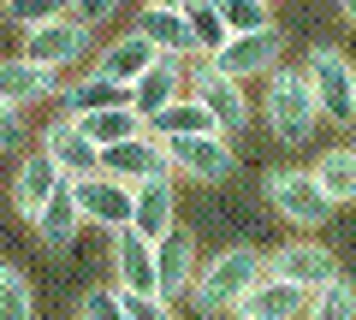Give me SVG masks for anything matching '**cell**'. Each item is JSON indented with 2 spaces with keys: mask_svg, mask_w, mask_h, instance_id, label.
Masks as SVG:
<instances>
[{
  "mask_svg": "<svg viewBox=\"0 0 356 320\" xmlns=\"http://www.w3.org/2000/svg\"><path fill=\"white\" fill-rule=\"evenodd\" d=\"M261 119H267V130H273V142H285V149H303V142L315 137L321 107H315V90H309L303 65H273V71H267Z\"/></svg>",
  "mask_w": 356,
  "mask_h": 320,
  "instance_id": "6da1fadb",
  "label": "cell"
},
{
  "mask_svg": "<svg viewBox=\"0 0 356 320\" xmlns=\"http://www.w3.org/2000/svg\"><path fill=\"white\" fill-rule=\"evenodd\" d=\"M267 273V255L261 249H250V244H232V249H220L208 267H196V285H191V303L202 308V314H232L238 308V296L250 291L255 279Z\"/></svg>",
  "mask_w": 356,
  "mask_h": 320,
  "instance_id": "7a4b0ae2",
  "label": "cell"
},
{
  "mask_svg": "<svg viewBox=\"0 0 356 320\" xmlns=\"http://www.w3.org/2000/svg\"><path fill=\"white\" fill-rule=\"evenodd\" d=\"M267 202H273V214H280L285 226H297V231H315V226L332 219V202H327V190L315 184L309 167H273L267 172Z\"/></svg>",
  "mask_w": 356,
  "mask_h": 320,
  "instance_id": "3957f363",
  "label": "cell"
},
{
  "mask_svg": "<svg viewBox=\"0 0 356 320\" xmlns=\"http://www.w3.org/2000/svg\"><path fill=\"white\" fill-rule=\"evenodd\" d=\"M184 83H191V95L214 113V125L226 130V137H243V125L255 119V107H250V95H243L238 77H226L214 60H191L184 65Z\"/></svg>",
  "mask_w": 356,
  "mask_h": 320,
  "instance_id": "277c9868",
  "label": "cell"
},
{
  "mask_svg": "<svg viewBox=\"0 0 356 320\" xmlns=\"http://www.w3.org/2000/svg\"><path fill=\"white\" fill-rule=\"evenodd\" d=\"M303 71H309V90H315L321 119H332V125H356V65H350V53L315 48Z\"/></svg>",
  "mask_w": 356,
  "mask_h": 320,
  "instance_id": "5b68a950",
  "label": "cell"
},
{
  "mask_svg": "<svg viewBox=\"0 0 356 320\" xmlns=\"http://www.w3.org/2000/svg\"><path fill=\"white\" fill-rule=\"evenodd\" d=\"M72 184V202L77 214H83V226L95 231H131V202H137V190L131 184H119L113 172H89V178H65Z\"/></svg>",
  "mask_w": 356,
  "mask_h": 320,
  "instance_id": "8992f818",
  "label": "cell"
},
{
  "mask_svg": "<svg viewBox=\"0 0 356 320\" xmlns=\"http://www.w3.org/2000/svg\"><path fill=\"white\" fill-rule=\"evenodd\" d=\"M102 172H113L119 184H154V178H178L172 172V149H166L161 137H149V130H137L131 142H113V149H102Z\"/></svg>",
  "mask_w": 356,
  "mask_h": 320,
  "instance_id": "52a82bcc",
  "label": "cell"
},
{
  "mask_svg": "<svg viewBox=\"0 0 356 320\" xmlns=\"http://www.w3.org/2000/svg\"><path fill=\"white\" fill-rule=\"evenodd\" d=\"M208 60H214L226 77H238V83L267 77L273 65L285 60V30L267 24V30H250V36H226V42H220V53H208Z\"/></svg>",
  "mask_w": 356,
  "mask_h": 320,
  "instance_id": "ba28073f",
  "label": "cell"
},
{
  "mask_svg": "<svg viewBox=\"0 0 356 320\" xmlns=\"http://www.w3.org/2000/svg\"><path fill=\"white\" fill-rule=\"evenodd\" d=\"M172 149V172L191 184H226L232 172H238V154H232V137H220V130H208V137H178L166 142Z\"/></svg>",
  "mask_w": 356,
  "mask_h": 320,
  "instance_id": "9c48e42d",
  "label": "cell"
},
{
  "mask_svg": "<svg viewBox=\"0 0 356 320\" xmlns=\"http://www.w3.org/2000/svg\"><path fill=\"white\" fill-rule=\"evenodd\" d=\"M267 273H273V279H291V285H303V291H321V285L344 279L339 255H332L327 244H315V237H297V244H285L280 255H267Z\"/></svg>",
  "mask_w": 356,
  "mask_h": 320,
  "instance_id": "30bf717a",
  "label": "cell"
},
{
  "mask_svg": "<svg viewBox=\"0 0 356 320\" xmlns=\"http://www.w3.org/2000/svg\"><path fill=\"white\" fill-rule=\"evenodd\" d=\"M89 53V24L83 18H54V24L42 30H24V60L30 65H48V71H60V65H77Z\"/></svg>",
  "mask_w": 356,
  "mask_h": 320,
  "instance_id": "8fae6325",
  "label": "cell"
},
{
  "mask_svg": "<svg viewBox=\"0 0 356 320\" xmlns=\"http://www.w3.org/2000/svg\"><path fill=\"white\" fill-rule=\"evenodd\" d=\"M191 285H196V237L184 226H172L154 244V296L178 303V296H191Z\"/></svg>",
  "mask_w": 356,
  "mask_h": 320,
  "instance_id": "7c38bea8",
  "label": "cell"
},
{
  "mask_svg": "<svg viewBox=\"0 0 356 320\" xmlns=\"http://www.w3.org/2000/svg\"><path fill=\"white\" fill-rule=\"evenodd\" d=\"M303 303H309L303 285L261 273V279L238 296V308H232V314H238V320H303Z\"/></svg>",
  "mask_w": 356,
  "mask_h": 320,
  "instance_id": "4fadbf2b",
  "label": "cell"
},
{
  "mask_svg": "<svg viewBox=\"0 0 356 320\" xmlns=\"http://www.w3.org/2000/svg\"><path fill=\"white\" fill-rule=\"evenodd\" d=\"M42 149H48V160L65 172V178H89V172H102V149L77 130V119H54L48 125V137H42Z\"/></svg>",
  "mask_w": 356,
  "mask_h": 320,
  "instance_id": "5bb4252c",
  "label": "cell"
},
{
  "mask_svg": "<svg viewBox=\"0 0 356 320\" xmlns=\"http://www.w3.org/2000/svg\"><path fill=\"white\" fill-rule=\"evenodd\" d=\"M137 36L149 42L154 53H166V60H202V53H196V36H191V24H184L178 6H143Z\"/></svg>",
  "mask_w": 356,
  "mask_h": 320,
  "instance_id": "9a60e30c",
  "label": "cell"
},
{
  "mask_svg": "<svg viewBox=\"0 0 356 320\" xmlns=\"http://www.w3.org/2000/svg\"><path fill=\"white\" fill-rule=\"evenodd\" d=\"M178 95H184V60H166V53H161V60L131 83V113L149 125V119L161 113L166 101H178Z\"/></svg>",
  "mask_w": 356,
  "mask_h": 320,
  "instance_id": "2e32d148",
  "label": "cell"
},
{
  "mask_svg": "<svg viewBox=\"0 0 356 320\" xmlns=\"http://www.w3.org/2000/svg\"><path fill=\"white\" fill-rule=\"evenodd\" d=\"M30 226H36V237L48 244V255H65V249L77 244V231H83V214H77V202H72V184H60V190L30 214Z\"/></svg>",
  "mask_w": 356,
  "mask_h": 320,
  "instance_id": "e0dca14e",
  "label": "cell"
},
{
  "mask_svg": "<svg viewBox=\"0 0 356 320\" xmlns=\"http://www.w3.org/2000/svg\"><path fill=\"white\" fill-rule=\"evenodd\" d=\"M178 226V196H172V178H154V184H137V202H131V231L161 244L166 231Z\"/></svg>",
  "mask_w": 356,
  "mask_h": 320,
  "instance_id": "ac0fdd59",
  "label": "cell"
},
{
  "mask_svg": "<svg viewBox=\"0 0 356 320\" xmlns=\"http://www.w3.org/2000/svg\"><path fill=\"white\" fill-rule=\"evenodd\" d=\"M113 279L125 296H154V244L137 231H119L113 237Z\"/></svg>",
  "mask_w": 356,
  "mask_h": 320,
  "instance_id": "d6986e66",
  "label": "cell"
},
{
  "mask_svg": "<svg viewBox=\"0 0 356 320\" xmlns=\"http://www.w3.org/2000/svg\"><path fill=\"white\" fill-rule=\"evenodd\" d=\"M60 184H65V172H60V167L48 160V149L24 154V160H18V172H13V208H18V214L30 219V214H36V208L48 202L54 190H60Z\"/></svg>",
  "mask_w": 356,
  "mask_h": 320,
  "instance_id": "ffe728a7",
  "label": "cell"
},
{
  "mask_svg": "<svg viewBox=\"0 0 356 320\" xmlns=\"http://www.w3.org/2000/svg\"><path fill=\"white\" fill-rule=\"evenodd\" d=\"M54 95V71L48 65H30L24 53H13V60H0V101L6 107H36V101H48Z\"/></svg>",
  "mask_w": 356,
  "mask_h": 320,
  "instance_id": "44dd1931",
  "label": "cell"
},
{
  "mask_svg": "<svg viewBox=\"0 0 356 320\" xmlns=\"http://www.w3.org/2000/svg\"><path fill=\"white\" fill-rule=\"evenodd\" d=\"M143 130L161 137V142H178V137H208V130H220V125H214V113H208L196 95H178V101H166ZM220 137H226V130H220Z\"/></svg>",
  "mask_w": 356,
  "mask_h": 320,
  "instance_id": "7402d4cb",
  "label": "cell"
},
{
  "mask_svg": "<svg viewBox=\"0 0 356 320\" xmlns=\"http://www.w3.org/2000/svg\"><path fill=\"white\" fill-rule=\"evenodd\" d=\"M154 60H161V53H154L149 42H143L137 30H131V36H119V42H107V48H102V60L89 65V71H102V77H113V83H125V90H131V83H137V77L149 71Z\"/></svg>",
  "mask_w": 356,
  "mask_h": 320,
  "instance_id": "603a6c76",
  "label": "cell"
},
{
  "mask_svg": "<svg viewBox=\"0 0 356 320\" xmlns=\"http://www.w3.org/2000/svg\"><path fill=\"white\" fill-rule=\"evenodd\" d=\"M60 107H65V119H83V113H102V107H131V90L102 71H89L72 90H60Z\"/></svg>",
  "mask_w": 356,
  "mask_h": 320,
  "instance_id": "cb8c5ba5",
  "label": "cell"
},
{
  "mask_svg": "<svg viewBox=\"0 0 356 320\" xmlns=\"http://www.w3.org/2000/svg\"><path fill=\"white\" fill-rule=\"evenodd\" d=\"M309 172H315V184L327 190L332 208H350L356 202V154H350V142H344V149H327Z\"/></svg>",
  "mask_w": 356,
  "mask_h": 320,
  "instance_id": "d4e9b609",
  "label": "cell"
},
{
  "mask_svg": "<svg viewBox=\"0 0 356 320\" xmlns=\"http://www.w3.org/2000/svg\"><path fill=\"white\" fill-rule=\"evenodd\" d=\"M77 130H83L95 149H113V142H131L143 130V119L131 113V107H102V113H83L77 119Z\"/></svg>",
  "mask_w": 356,
  "mask_h": 320,
  "instance_id": "484cf974",
  "label": "cell"
},
{
  "mask_svg": "<svg viewBox=\"0 0 356 320\" xmlns=\"http://www.w3.org/2000/svg\"><path fill=\"white\" fill-rule=\"evenodd\" d=\"M303 320H356V285L332 279V285H321V291H309Z\"/></svg>",
  "mask_w": 356,
  "mask_h": 320,
  "instance_id": "4316f807",
  "label": "cell"
},
{
  "mask_svg": "<svg viewBox=\"0 0 356 320\" xmlns=\"http://www.w3.org/2000/svg\"><path fill=\"white\" fill-rule=\"evenodd\" d=\"M220 24H226V36H250V30H267L280 24L273 18V0H214Z\"/></svg>",
  "mask_w": 356,
  "mask_h": 320,
  "instance_id": "83f0119b",
  "label": "cell"
},
{
  "mask_svg": "<svg viewBox=\"0 0 356 320\" xmlns=\"http://www.w3.org/2000/svg\"><path fill=\"white\" fill-rule=\"evenodd\" d=\"M178 12H184V24H191V36H196V53H220V42H226V24H220V12H214V0H178Z\"/></svg>",
  "mask_w": 356,
  "mask_h": 320,
  "instance_id": "f1b7e54d",
  "label": "cell"
},
{
  "mask_svg": "<svg viewBox=\"0 0 356 320\" xmlns=\"http://www.w3.org/2000/svg\"><path fill=\"white\" fill-rule=\"evenodd\" d=\"M0 320H36V291L24 267H6V261H0Z\"/></svg>",
  "mask_w": 356,
  "mask_h": 320,
  "instance_id": "f546056e",
  "label": "cell"
},
{
  "mask_svg": "<svg viewBox=\"0 0 356 320\" xmlns=\"http://www.w3.org/2000/svg\"><path fill=\"white\" fill-rule=\"evenodd\" d=\"M65 12H72V0H6V24H18V30H42Z\"/></svg>",
  "mask_w": 356,
  "mask_h": 320,
  "instance_id": "4dcf8cb0",
  "label": "cell"
},
{
  "mask_svg": "<svg viewBox=\"0 0 356 320\" xmlns=\"http://www.w3.org/2000/svg\"><path fill=\"white\" fill-rule=\"evenodd\" d=\"M77 320H125V303H119V285H113V291H102V285H95V291L83 296V308H77Z\"/></svg>",
  "mask_w": 356,
  "mask_h": 320,
  "instance_id": "1f68e13d",
  "label": "cell"
},
{
  "mask_svg": "<svg viewBox=\"0 0 356 320\" xmlns=\"http://www.w3.org/2000/svg\"><path fill=\"white\" fill-rule=\"evenodd\" d=\"M119 303H125V320H178L172 303H161V296H125L119 291Z\"/></svg>",
  "mask_w": 356,
  "mask_h": 320,
  "instance_id": "d6a6232c",
  "label": "cell"
},
{
  "mask_svg": "<svg viewBox=\"0 0 356 320\" xmlns=\"http://www.w3.org/2000/svg\"><path fill=\"white\" fill-rule=\"evenodd\" d=\"M24 137H30V130H24V113L0 101V154H18V149H24Z\"/></svg>",
  "mask_w": 356,
  "mask_h": 320,
  "instance_id": "836d02e7",
  "label": "cell"
},
{
  "mask_svg": "<svg viewBox=\"0 0 356 320\" xmlns=\"http://www.w3.org/2000/svg\"><path fill=\"white\" fill-rule=\"evenodd\" d=\"M119 6H125V0H72V18H83V24L95 30V24H102V18H113Z\"/></svg>",
  "mask_w": 356,
  "mask_h": 320,
  "instance_id": "e575fe53",
  "label": "cell"
},
{
  "mask_svg": "<svg viewBox=\"0 0 356 320\" xmlns=\"http://www.w3.org/2000/svg\"><path fill=\"white\" fill-rule=\"evenodd\" d=\"M339 12H344V24L356 30V0H339Z\"/></svg>",
  "mask_w": 356,
  "mask_h": 320,
  "instance_id": "d590c367",
  "label": "cell"
},
{
  "mask_svg": "<svg viewBox=\"0 0 356 320\" xmlns=\"http://www.w3.org/2000/svg\"><path fill=\"white\" fill-rule=\"evenodd\" d=\"M143 6H178V0H143Z\"/></svg>",
  "mask_w": 356,
  "mask_h": 320,
  "instance_id": "8d00e7d4",
  "label": "cell"
},
{
  "mask_svg": "<svg viewBox=\"0 0 356 320\" xmlns=\"http://www.w3.org/2000/svg\"><path fill=\"white\" fill-rule=\"evenodd\" d=\"M202 320H226V314H202Z\"/></svg>",
  "mask_w": 356,
  "mask_h": 320,
  "instance_id": "74e56055",
  "label": "cell"
},
{
  "mask_svg": "<svg viewBox=\"0 0 356 320\" xmlns=\"http://www.w3.org/2000/svg\"><path fill=\"white\" fill-rule=\"evenodd\" d=\"M350 130H356V125H350ZM350 154H356V137H350Z\"/></svg>",
  "mask_w": 356,
  "mask_h": 320,
  "instance_id": "f35d334b",
  "label": "cell"
},
{
  "mask_svg": "<svg viewBox=\"0 0 356 320\" xmlns=\"http://www.w3.org/2000/svg\"><path fill=\"white\" fill-rule=\"evenodd\" d=\"M0 6H6V0H0Z\"/></svg>",
  "mask_w": 356,
  "mask_h": 320,
  "instance_id": "ab89813d",
  "label": "cell"
}]
</instances>
